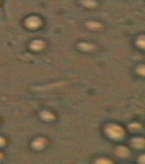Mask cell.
I'll return each instance as SVG.
<instances>
[{
  "label": "cell",
  "mask_w": 145,
  "mask_h": 164,
  "mask_svg": "<svg viewBox=\"0 0 145 164\" xmlns=\"http://www.w3.org/2000/svg\"><path fill=\"white\" fill-rule=\"evenodd\" d=\"M106 133L113 139H120L123 137L124 132L121 127L117 125H110L106 129Z\"/></svg>",
  "instance_id": "6da1fadb"
},
{
  "label": "cell",
  "mask_w": 145,
  "mask_h": 164,
  "mask_svg": "<svg viewBox=\"0 0 145 164\" xmlns=\"http://www.w3.org/2000/svg\"><path fill=\"white\" fill-rule=\"evenodd\" d=\"M39 19L36 17H30V18H28L26 21V24L27 27L30 28V29H36L40 26Z\"/></svg>",
  "instance_id": "7a4b0ae2"
},
{
  "label": "cell",
  "mask_w": 145,
  "mask_h": 164,
  "mask_svg": "<svg viewBox=\"0 0 145 164\" xmlns=\"http://www.w3.org/2000/svg\"><path fill=\"white\" fill-rule=\"evenodd\" d=\"M44 46V43L39 40H36V41H34L31 43L30 44V48L32 50H41Z\"/></svg>",
  "instance_id": "3957f363"
},
{
  "label": "cell",
  "mask_w": 145,
  "mask_h": 164,
  "mask_svg": "<svg viewBox=\"0 0 145 164\" xmlns=\"http://www.w3.org/2000/svg\"><path fill=\"white\" fill-rule=\"evenodd\" d=\"M45 143H46V141H45L44 139H38L36 141H34L33 145L35 148L40 149L44 146Z\"/></svg>",
  "instance_id": "277c9868"
},
{
  "label": "cell",
  "mask_w": 145,
  "mask_h": 164,
  "mask_svg": "<svg viewBox=\"0 0 145 164\" xmlns=\"http://www.w3.org/2000/svg\"><path fill=\"white\" fill-rule=\"evenodd\" d=\"M117 154L121 157H126L128 155V150L123 147H121L117 150Z\"/></svg>",
  "instance_id": "5b68a950"
},
{
  "label": "cell",
  "mask_w": 145,
  "mask_h": 164,
  "mask_svg": "<svg viewBox=\"0 0 145 164\" xmlns=\"http://www.w3.org/2000/svg\"><path fill=\"white\" fill-rule=\"evenodd\" d=\"M133 145L136 147H142L144 146V139H134V140L132 142Z\"/></svg>",
  "instance_id": "8992f818"
},
{
  "label": "cell",
  "mask_w": 145,
  "mask_h": 164,
  "mask_svg": "<svg viewBox=\"0 0 145 164\" xmlns=\"http://www.w3.org/2000/svg\"><path fill=\"white\" fill-rule=\"evenodd\" d=\"M42 117L46 121H50L53 118V115L48 111H44L42 113Z\"/></svg>",
  "instance_id": "52a82bcc"
},
{
  "label": "cell",
  "mask_w": 145,
  "mask_h": 164,
  "mask_svg": "<svg viewBox=\"0 0 145 164\" xmlns=\"http://www.w3.org/2000/svg\"><path fill=\"white\" fill-rule=\"evenodd\" d=\"M82 2L86 7H94L95 5V2L93 0H82Z\"/></svg>",
  "instance_id": "ba28073f"
},
{
  "label": "cell",
  "mask_w": 145,
  "mask_h": 164,
  "mask_svg": "<svg viewBox=\"0 0 145 164\" xmlns=\"http://www.w3.org/2000/svg\"><path fill=\"white\" fill-rule=\"evenodd\" d=\"M80 46H81V49L84 50H89L92 48V46L88 44H81Z\"/></svg>",
  "instance_id": "9c48e42d"
},
{
  "label": "cell",
  "mask_w": 145,
  "mask_h": 164,
  "mask_svg": "<svg viewBox=\"0 0 145 164\" xmlns=\"http://www.w3.org/2000/svg\"><path fill=\"white\" fill-rule=\"evenodd\" d=\"M89 26L90 28H93V29H97V28L99 27V24L97 23H89Z\"/></svg>",
  "instance_id": "30bf717a"
},
{
  "label": "cell",
  "mask_w": 145,
  "mask_h": 164,
  "mask_svg": "<svg viewBox=\"0 0 145 164\" xmlns=\"http://www.w3.org/2000/svg\"><path fill=\"white\" fill-rule=\"evenodd\" d=\"M98 163H109L108 161H106V160H99L98 161Z\"/></svg>",
  "instance_id": "8fae6325"
},
{
  "label": "cell",
  "mask_w": 145,
  "mask_h": 164,
  "mask_svg": "<svg viewBox=\"0 0 145 164\" xmlns=\"http://www.w3.org/2000/svg\"><path fill=\"white\" fill-rule=\"evenodd\" d=\"M4 142H5V141H4V139H2V138H0V146L1 145H2L4 144Z\"/></svg>",
  "instance_id": "7c38bea8"
}]
</instances>
